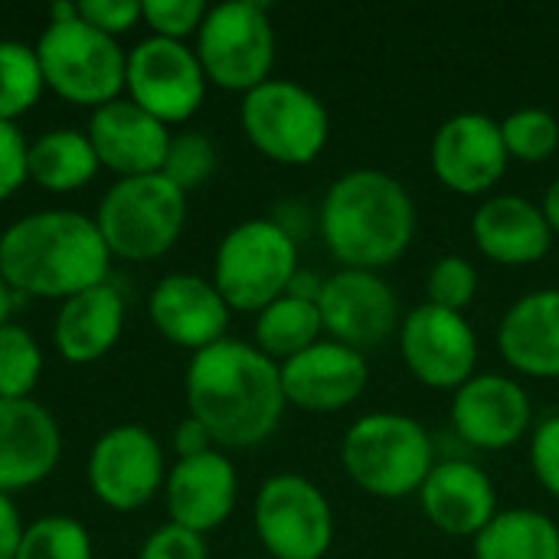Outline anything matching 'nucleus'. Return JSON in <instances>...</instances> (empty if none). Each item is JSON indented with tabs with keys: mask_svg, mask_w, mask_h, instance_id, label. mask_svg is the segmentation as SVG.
I'll use <instances>...</instances> for the list:
<instances>
[{
	"mask_svg": "<svg viewBox=\"0 0 559 559\" xmlns=\"http://www.w3.org/2000/svg\"><path fill=\"white\" fill-rule=\"evenodd\" d=\"M531 472L537 485L559 501V413L540 419L531 432Z\"/></svg>",
	"mask_w": 559,
	"mask_h": 559,
	"instance_id": "36",
	"label": "nucleus"
},
{
	"mask_svg": "<svg viewBox=\"0 0 559 559\" xmlns=\"http://www.w3.org/2000/svg\"><path fill=\"white\" fill-rule=\"evenodd\" d=\"M13 305H16V292L10 288V282L0 272V328L13 321Z\"/></svg>",
	"mask_w": 559,
	"mask_h": 559,
	"instance_id": "43",
	"label": "nucleus"
},
{
	"mask_svg": "<svg viewBox=\"0 0 559 559\" xmlns=\"http://www.w3.org/2000/svg\"><path fill=\"white\" fill-rule=\"evenodd\" d=\"M79 16L98 33L121 39L134 26H141V0H82L75 3Z\"/></svg>",
	"mask_w": 559,
	"mask_h": 559,
	"instance_id": "39",
	"label": "nucleus"
},
{
	"mask_svg": "<svg viewBox=\"0 0 559 559\" xmlns=\"http://www.w3.org/2000/svg\"><path fill=\"white\" fill-rule=\"evenodd\" d=\"M252 524L269 559H324L337 531L328 495L298 472H278L262 481Z\"/></svg>",
	"mask_w": 559,
	"mask_h": 559,
	"instance_id": "10",
	"label": "nucleus"
},
{
	"mask_svg": "<svg viewBox=\"0 0 559 559\" xmlns=\"http://www.w3.org/2000/svg\"><path fill=\"white\" fill-rule=\"evenodd\" d=\"M455 436L481 452L514 449L534 432V403L508 373H475L452 393Z\"/></svg>",
	"mask_w": 559,
	"mask_h": 559,
	"instance_id": "16",
	"label": "nucleus"
},
{
	"mask_svg": "<svg viewBox=\"0 0 559 559\" xmlns=\"http://www.w3.org/2000/svg\"><path fill=\"white\" fill-rule=\"evenodd\" d=\"M170 445H174L177 459H193V455H203V452L216 449V442H213V436L206 432V426H203L200 419H193V416H187V419L177 423Z\"/></svg>",
	"mask_w": 559,
	"mask_h": 559,
	"instance_id": "40",
	"label": "nucleus"
},
{
	"mask_svg": "<svg viewBox=\"0 0 559 559\" xmlns=\"http://www.w3.org/2000/svg\"><path fill=\"white\" fill-rule=\"evenodd\" d=\"M111 259L154 262L167 255L187 229V193L164 174L115 180L92 213Z\"/></svg>",
	"mask_w": 559,
	"mask_h": 559,
	"instance_id": "6",
	"label": "nucleus"
},
{
	"mask_svg": "<svg viewBox=\"0 0 559 559\" xmlns=\"http://www.w3.org/2000/svg\"><path fill=\"white\" fill-rule=\"evenodd\" d=\"M416 226L413 193L377 167L341 174L318 206V233L341 269L383 272L396 265L409 252Z\"/></svg>",
	"mask_w": 559,
	"mask_h": 559,
	"instance_id": "3",
	"label": "nucleus"
},
{
	"mask_svg": "<svg viewBox=\"0 0 559 559\" xmlns=\"http://www.w3.org/2000/svg\"><path fill=\"white\" fill-rule=\"evenodd\" d=\"M16 559H95V544L79 518L46 514L26 524Z\"/></svg>",
	"mask_w": 559,
	"mask_h": 559,
	"instance_id": "31",
	"label": "nucleus"
},
{
	"mask_svg": "<svg viewBox=\"0 0 559 559\" xmlns=\"http://www.w3.org/2000/svg\"><path fill=\"white\" fill-rule=\"evenodd\" d=\"M46 92L79 108H102L124 95L128 52L118 39L88 26L75 3H52L49 20L33 43Z\"/></svg>",
	"mask_w": 559,
	"mask_h": 559,
	"instance_id": "4",
	"label": "nucleus"
},
{
	"mask_svg": "<svg viewBox=\"0 0 559 559\" xmlns=\"http://www.w3.org/2000/svg\"><path fill=\"white\" fill-rule=\"evenodd\" d=\"M124 295L105 282L59 305L52 321V347L66 364L85 367L108 357L124 334Z\"/></svg>",
	"mask_w": 559,
	"mask_h": 559,
	"instance_id": "25",
	"label": "nucleus"
},
{
	"mask_svg": "<svg viewBox=\"0 0 559 559\" xmlns=\"http://www.w3.org/2000/svg\"><path fill=\"white\" fill-rule=\"evenodd\" d=\"M318 311L328 341H337L360 354L383 347L393 334H400L403 324L393 285L380 272L364 269H337L334 275H328L318 295Z\"/></svg>",
	"mask_w": 559,
	"mask_h": 559,
	"instance_id": "14",
	"label": "nucleus"
},
{
	"mask_svg": "<svg viewBox=\"0 0 559 559\" xmlns=\"http://www.w3.org/2000/svg\"><path fill=\"white\" fill-rule=\"evenodd\" d=\"M318 341H324V321H321L318 301L285 292L282 298H275L255 314L252 344L275 364L298 357Z\"/></svg>",
	"mask_w": 559,
	"mask_h": 559,
	"instance_id": "28",
	"label": "nucleus"
},
{
	"mask_svg": "<svg viewBox=\"0 0 559 559\" xmlns=\"http://www.w3.org/2000/svg\"><path fill=\"white\" fill-rule=\"evenodd\" d=\"M239 124L246 141L272 164L308 167L331 138L328 105L295 79H269L242 95Z\"/></svg>",
	"mask_w": 559,
	"mask_h": 559,
	"instance_id": "8",
	"label": "nucleus"
},
{
	"mask_svg": "<svg viewBox=\"0 0 559 559\" xmlns=\"http://www.w3.org/2000/svg\"><path fill=\"white\" fill-rule=\"evenodd\" d=\"M475 559H559V524L537 508H508L472 540Z\"/></svg>",
	"mask_w": 559,
	"mask_h": 559,
	"instance_id": "27",
	"label": "nucleus"
},
{
	"mask_svg": "<svg viewBox=\"0 0 559 559\" xmlns=\"http://www.w3.org/2000/svg\"><path fill=\"white\" fill-rule=\"evenodd\" d=\"M426 521L459 540H475L498 514V488L488 472L468 459H442L419 488Z\"/></svg>",
	"mask_w": 559,
	"mask_h": 559,
	"instance_id": "21",
	"label": "nucleus"
},
{
	"mask_svg": "<svg viewBox=\"0 0 559 559\" xmlns=\"http://www.w3.org/2000/svg\"><path fill=\"white\" fill-rule=\"evenodd\" d=\"M26 170H29V183L62 197L88 187L98 177L102 164L85 131L49 128L29 141Z\"/></svg>",
	"mask_w": 559,
	"mask_h": 559,
	"instance_id": "26",
	"label": "nucleus"
},
{
	"mask_svg": "<svg viewBox=\"0 0 559 559\" xmlns=\"http://www.w3.org/2000/svg\"><path fill=\"white\" fill-rule=\"evenodd\" d=\"M23 514L10 495H0V559H16L20 540H23Z\"/></svg>",
	"mask_w": 559,
	"mask_h": 559,
	"instance_id": "41",
	"label": "nucleus"
},
{
	"mask_svg": "<svg viewBox=\"0 0 559 559\" xmlns=\"http://www.w3.org/2000/svg\"><path fill=\"white\" fill-rule=\"evenodd\" d=\"M187 416L200 419L216 449L242 452L269 442L288 409L278 364L252 341L226 337L190 357Z\"/></svg>",
	"mask_w": 559,
	"mask_h": 559,
	"instance_id": "1",
	"label": "nucleus"
},
{
	"mask_svg": "<svg viewBox=\"0 0 559 559\" xmlns=\"http://www.w3.org/2000/svg\"><path fill=\"white\" fill-rule=\"evenodd\" d=\"M193 49L210 85L239 95L259 88L272 79L278 49L269 7L259 0H226L210 7Z\"/></svg>",
	"mask_w": 559,
	"mask_h": 559,
	"instance_id": "9",
	"label": "nucleus"
},
{
	"mask_svg": "<svg viewBox=\"0 0 559 559\" xmlns=\"http://www.w3.org/2000/svg\"><path fill=\"white\" fill-rule=\"evenodd\" d=\"M236 501H239V475L223 449H210L193 459H177L167 468L164 504L170 524L177 527L206 537L233 518Z\"/></svg>",
	"mask_w": 559,
	"mask_h": 559,
	"instance_id": "19",
	"label": "nucleus"
},
{
	"mask_svg": "<svg viewBox=\"0 0 559 559\" xmlns=\"http://www.w3.org/2000/svg\"><path fill=\"white\" fill-rule=\"evenodd\" d=\"M504 364L531 380H559V288L521 295L498 324Z\"/></svg>",
	"mask_w": 559,
	"mask_h": 559,
	"instance_id": "24",
	"label": "nucleus"
},
{
	"mask_svg": "<svg viewBox=\"0 0 559 559\" xmlns=\"http://www.w3.org/2000/svg\"><path fill=\"white\" fill-rule=\"evenodd\" d=\"M138 559H210V547L203 534H193L167 521L144 537Z\"/></svg>",
	"mask_w": 559,
	"mask_h": 559,
	"instance_id": "37",
	"label": "nucleus"
},
{
	"mask_svg": "<svg viewBox=\"0 0 559 559\" xmlns=\"http://www.w3.org/2000/svg\"><path fill=\"white\" fill-rule=\"evenodd\" d=\"M0 272L16 298L66 301L108 282L111 252L92 216L36 210L0 233Z\"/></svg>",
	"mask_w": 559,
	"mask_h": 559,
	"instance_id": "2",
	"label": "nucleus"
},
{
	"mask_svg": "<svg viewBox=\"0 0 559 559\" xmlns=\"http://www.w3.org/2000/svg\"><path fill=\"white\" fill-rule=\"evenodd\" d=\"M298 269V242L272 216H252L219 239L210 282L233 311L259 314L288 292Z\"/></svg>",
	"mask_w": 559,
	"mask_h": 559,
	"instance_id": "7",
	"label": "nucleus"
},
{
	"mask_svg": "<svg viewBox=\"0 0 559 559\" xmlns=\"http://www.w3.org/2000/svg\"><path fill=\"white\" fill-rule=\"evenodd\" d=\"M478 298V269L465 255H442L432 262L426 275V301L445 311L465 314V308Z\"/></svg>",
	"mask_w": 559,
	"mask_h": 559,
	"instance_id": "34",
	"label": "nucleus"
},
{
	"mask_svg": "<svg viewBox=\"0 0 559 559\" xmlns=\"http://www.w3.org/2000/svg\"><path fill=\"white\" fill-rule=\"evenodd\" d=\"M501 138L511 160L547 164L559 151V118L550 108H518L501 121Z\"/></svg>",
	"mask_w": 559,
	"mask_h": 559,
	"instance_id": "32",
	"label": "nucleus"
},
{
	"mask_svg": "<svg viewBox=\"0 0 559 559\" xmlns=\"http://www.w3.org/2000/svg\"><path fill=\"white\" fill-rule=\"evenodd\" d=\"M85 134L98 154V164L121 180L160 174L174 131L121 95L88 115Z\"/></svg>",
	"mask_w": 559,
	"mask_h": 559,
	"instance_id": "22",
	"label": "nucleus"
},
{
	"mask_svg": "<svg viewBox=\"0 0 559 559\" xmlns=\"http://www.w3.org/2000/svg\"><path fill=\"white\" fill-rule=\"evenodd\" d=\"M216 167H219V147H216V141L206 131L187 128V131H174L170 134L160 174L174 187H180L183 193H193V190H200L203 183L213 180Z\"/></svg>",
	"mask_w": 559,
	"mask_h": 559,
	"instance_id": "33",
	"label": "nucleus"
},
{
	"mask_svg": "<svg viewBox=\"0 0 559 559\" xmlns=\"http://www.w3.org/2000/svg\"><path fill=\"white\" fill-rule=\"evenodd\" d=\"M278 373L285 403L305 413H341L354 406L370 383L367 354L337 341H318L298 357L278 364Z\"/></svg>",
	"mask_w": 559,
	"mask_h": 559,
	"instance_id": "18",
	"label": "nucleus"
},
{
	"mask_svg": "<svg viewBox=\"0 0 559 559\" xmlns=\"http://www.w3.org/2000/svg\"><path fill=\"white\" fill-rule=\"evenodd\" d=\"M472 239L488 262L524 269L547 259L557 236L540 203L521 193H498L472 213Z\"/></svg>",
	"mask_w": 559,
	"mask_h": 559,
	"instance_id": "23",
	"label": "nucleus"
},
{
	"mask_svg": "<svg viewBox=\"0 0 559 559\" xmlns=\"http://www.w3.org/2000/svg\"><path fill=\"white\" fill-rule=\"evenodd\" d=\"M210 82L190 43L144 36L128 49L124 98L160 124H187L206 102Z\"/></svg>",
	"mask_w": 559,
	"mask_h": 559,
	"instance_id": "11",
	"label": "nucleus"
},
{
	"mask_svg": "<svg viewBox=\"0 0 559 559\" xmlns=\"http://www.w3.org/2000/svg\"><path fill=\"white\" fill-rule=\"evenodd\" d=\"M400 357L406 370L429 390H459L478 370V334L459 311L436 308L429 301L403 314Z\"/></svg>",
	"mask_w": 559,
	"mask_h": 559,
	"instance_id": "13",
	"label": "nucleus"
},
{
	"mask_svg": "<svg viewBox=\"0 0 559 559\" xmlns=\"http://www.w3.org/2000/svg\"><path fill=\"white\" fill-rule=\"evenodd\" d=\"M167 459L157 436L144 426L124 423L102 432L85 459V481L92 498L118 514H134L164 495Z\"/></svg>",
	"mask_w": 559,
	"mask_h": 559,
	"instance_id": "12",
	"label": "nucleus"
},
{
	"mask_svg": "<svg viewBox=\"0 0 559 559\" xmlns=\"http://www.w3.org/2000/svg\"><path fill=\"white\" fill-rule=\"evenodd\" d=\"M436 180L459 197H485L508 174V147L501 121L481 111H459L439 124L429 144Z\"/></svg>",
	"mask_w": 559,
	"mask_h": 559,
	"instance_id": "15",
	"label": "nucleus"
},
{
	"mask_svg": "<svg viewBox=\"0 0 559 559\" xmlns=\"http://www.w3.org/2000/svg\"><path fill=\"white\" fill-rule=\"evenodd\" d=\"M436 462L429 429L406 413H367L341 439L344 475L380 501L419 495Z\"/></svg>",
	"mask_w": 559,
	"mask_h": 559,
	"instance_id": "5",
	"label": "nucleus"
},
{
	"mask_svg": "<svg viewBox=\"0 0 559 559\" xmlns=\"http://www.w3.org/2000/svg\"><path fill=\"white\" fill-rule=\"evenodd\" d=\"M210 13V3L203 0H141V23L151 29V36L164 39H197L203 20Z\"/></svg>",
	"mask_w": 559,
	"mask_h": 559,
	"instance_id": "35",
	"label": "nucleus"
},
{
	"mask_svg": "<svg viewBox=\"0 0 559 559\" xmlns=\"http://www.w3.org/2000/svg\"><path fill=\"white\" fill-rule=\"evenodd\" d=\"M26 157H29V141L20 131V124L0 121V203L16 197L23 183H29Z\"/></svg>",
	"mask_w": 559,
	"mask_h": 559,
	"instance_id": "38",
	"label": "nucleus"
},
{
	"mask_svg": "<svg viewBox=\"0 0 559 559\" xmlns=\"http://www.w3.org/2000/svg\"><path fill=\"white\" fill-rule=\"evenodd\" d=\"M46 354L36 334L16 321L0 328V400H29L43 380Z\"/></svg>",
	"mask_w": 559,
	"mask_h": 559,
	"instance_id": "30",
	"label": "nucleus"
},
{
	"mask_svg": "<svg viewBox=\"0 0 559 559\" xmlns=\"http://www.w3.org/2000/svg\"><path fill=\"white\" fill-rule=\"evenodd\" d=\"M147 318L170 347L190 350L193 357L229 337L233 308L210 278L193 272H170L151 288Z\"/></svg>",
	"mask_w": 559,
	"mask_h": 559,
	"instance_id": "17",
	"label": "nucleus"
},
{
	"mask_svg": "<svg viewBox=\"0 0 559 559\" xmlns=\"http://www.w3.org/2000/svg\"><path fill=\"white\" fill-rule=\"evenodd\" d=\"M46 92L43 66L33 43L0 39V121L16 124L29 115Z\"/></svg>",
	"mask_w": 559,
	"mask_h": 559,
	"instance_id": "29",
	"label": "nucleus"
},
{
	"mask_svg": "<svg viewBox=\"0 0 559 559\" xmlns=\"http://www.w3.org/2000/svg\"><path fill=\"white\" fill-rule=\"evenodd\" d=\"M544 216H547V223H550V229H554V236L559 239V177L547 187V193H544Z\"/></svg>",
	"mask_w": 559,
	"mask_h": 559,
	"instance_id": "42",
	"label": "nucleus"
},
{
	"mask_svg": "<svg viewBox=\"0 0 559 559\" xmlns=\"http://www.w3.org/2000/svg\"><path fill=\"white\" fill-rule=\"evenodd\" d=\"M246 559H269V557H246Z\"/></svg>",
	"mask_w": 559,
	"mask_h": 559,
	"instance_id": "44",
	"label": "nucleus"
},
{
	"mask_svg": "<svg viewBox=\"0 0 559 559\" xmlns=\"http://www.w3.org/2000/svg\"><path fill=\"white\" fill-rule=\"evenodd\" d=\"M62 459V429L39 400H0V495L43 485Z\"/></svg>",
	"mask_w": 559,
	"mask_h": 559,
	"instance_id": "20",
	"label": "nucleus"
}]
</instances>
